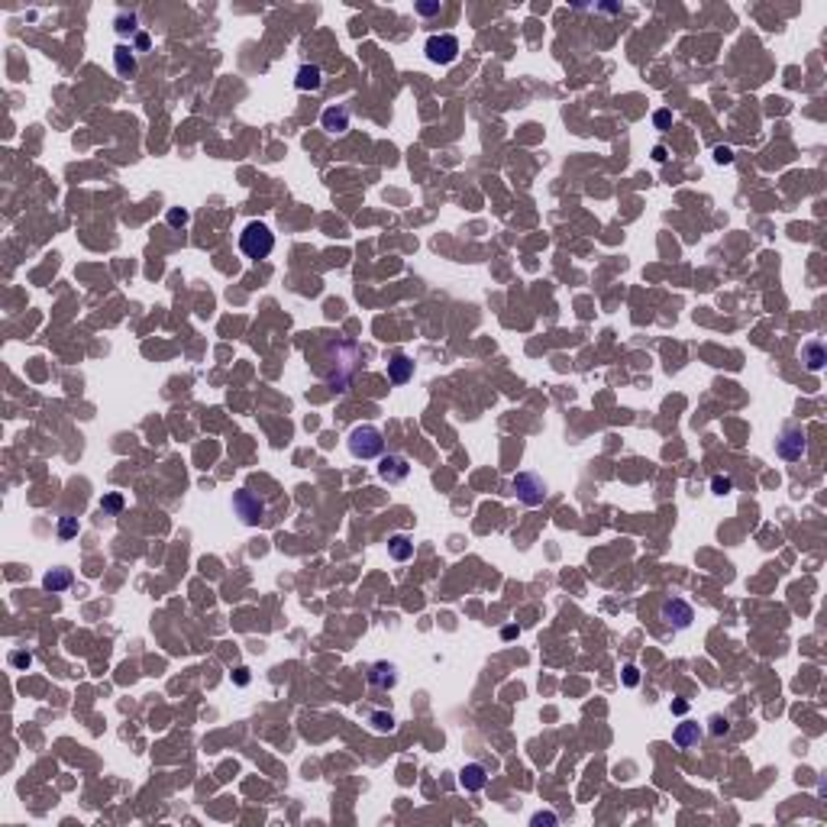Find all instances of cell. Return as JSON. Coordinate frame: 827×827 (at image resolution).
Instances as JSON below:
<instances>
[{
  "instance_id": "484cf974",
  "label": "cell",
  "mask_w": 827,
  "mask_h": 827,
  "mask_svg": "<svg viewBox=\"0 0 827 827\" xmlns=\"http://www.w3.org/2000/svg\"><path fill=\"white\" fill-rule=\"evenodd\" d=\"M165 220H169L171 227H184V223H188L191 217H188V210H182V207H171L169 214H165Z\"/></svg>"
},
{
  "instance_id": "836d02e7",
  "label": "cell",
  "mask_w": 827,
  "mask_h": 827,
  "mask_svg": "<svg viewBox=\"0 0 827 827\" xmlns=\"http://www.w3.org/2000/svg\"><path fill=\"white\" fill-rule=\"evenodd\" d=\"M653 156H656V162H666V159H669V156H666V149H663V146H656V149H653Z\"/></svg>"
},
{
  "instance_id": "7c38bea8",
  "label": "cell",
  "mask_w": 827,
  "mask_h": 827,
  "mask_svg": "<svg viewBox=\"0 0 827 827\" xmlns=\"http://www.w3.org/2000/svg\"><path fill=\"white\" fill-rule=\"evenodd\" d=\"M320 126H323L327 133H346V129H349V107H343V103L327 107L323 116H320Z\"/></svg>"
},
{
  "instance_id": "2e32d148",
  "label": "cell",
  "mask_w": 827,
  "mask_h": 827,
  "mask_svg": "<svg viewBox=\"0 0 827 827\" xmlns=\"http://www.w3.org/2000/svg\"><path fill=\"white\" fill-rule=\"evenodd\" d=\"M802 362L808 365V372H821L824 369V362H827V352H824V346L821 343H804L802 346Z\"/></svg>"
},
{
  "instance_id": "44dd1931",
  "label": "cell",
  "mask_w": 827,
  "mask_h": 827,
  "mask_svg": "<svg viewBox=\"0 0 827 827\" xmlns=\"http://www.w3.org/2000/svg\"><path fill=\"white\" fill-rule=\"evenodd\" d=\"M71 536H78V517L62 514L58 517V540H71Z\"/></svg>"
},
{
  "instance_id": "7402d4cb",
  "label": "cell",
  "mask_w": 827,
  "mask_h": 827,
  "mask_svg": "<svg viewBox=\"0 0 827 827\" xmlns=\"http://www.w3.org/2000/svg\"><path fill=\"white\" fill-rule=\"evenodd\" d=\"M101 510H103V514H120V510H123V495H116V491H114V495H103V498H101Z\"/></svg>"
},
{
  "instance_id": "83f0119b",
  "label": "cell",
  "mask_w": 827,
  "mask_h": 827,
  "mask_svg": "<svg viewBox=\"0 0 827 827\" xmlns=\"http://www.w3.org/2000/svg\"><path fill=\"white\" fill-rule=\"evenodd\" d=\"M714 162H717V165H730V162H734V152H730L727 146H717L714 149Z\"/></svg>"
},
{
  "instance_id": "8fae6325",
  "label": "cell",
  "mask_w": 827,
  "mask_h": 827,
  "mask_svg": "<svg viewBox=\"0 0 827 827\" xmlns=\"http://www.w3.org/2000/svg\"><path fill=\"white\" fill-rule=\"evenodd\" d=\"M702 737H704V730H702L698 721H682V724L672 730V743H676L679 750H691V747L702 743Z\"/></svg>"
},
{
  "instance_id": "3957f363",
  "label": "cell",
  "mask_w": 827,
  "mask_h": 827,
  "mask_svg": "<svg viewBox=\"0 0 827 827\" xmlns=\"http://www.w3.org/2000/svg\"><path fill=\"white\" fill-rule=\"evenodd\" d=\"M346 446H349V453L356 456V459H378V456L385 453V436H382V430L378 427H356V430L349 433V440H346Z\"/></svg>"
},
{
  "instance_id": "8992f818",
  "label": "cell",
  "mask_w": 827,
  "mask_h": 827,
  "mask_svg": "<svg viewBox=\"0 0 827 827\" xmlns=\"http://www.w3.org/2000/svg\"><path fill=\"white\" fill-rule=\"evenodd\" d=\"M423 52H427V58H430L433 65H453L456 58H459V39H456L453 33L430 36Z\"/></svg>"
},
{
  "instance_id": "d590c367",
  "label": "cell",
  "mask_w": 827,
  "mask_h": 827,
  "mask_svg": "<svg viewBox=\"0 0 827 827\" xmlns=\"http://www.w3.org/2000/svg\"><path fill=\"white\" fill-rule=\"evenodd\" d=\"M236 682H239V685H246V682H249V672H246V669H239V676H236Z\"/></svg>"
},
{
  "instance_id": "4dcf8cb0",
  "label": "cell",
  "mask_w": 827,
  "mask_h": 827,
  "mask_svg": "<svg viewBox=\"0 0 827 827\" xmlns=\"http://www.w3.org/2000/svg\"><path fill=\"white\" fill-rule=\"evenodd\" d=\"M440 0H433V3H417V13L420 16H433V13H440Z\"/></svg>"
},
{
  "instance_id": "52a82bcc",
  "label": "cell",
  "mask_w": 827,
  "mask_h": 827,
  "mask_svg": "<svg viewBox=\"0 0 827 827\" xmlns=\"http://www.w3.org/2000/svg\"><path fill=\"white\" fill-rule=\"evenodd\" d=\"M659 617H663L666 627H672V630H685V627H691V621H695V608H691L685 598H666L663 604H659Z\"/></svg>"
},
{
  "instance_id": "cb8c5ba5",
  "label": "cell",
  "mask_w": 827,
  "mask_h": 827,
  "mask_svg": "<svg viewBox=\"0 0 827 827\" xmlns=\"http://www.w3.org/2000/svg\"><path fill=\"white\" fill-rule=\"evenodd\" d=\"M711 491H714V495H721V498H724V495H730V491H734V478H730V476H714L711 478Z\"/></svg>"
},
{
  "instance_id": "e0dca14e",
  "label": "cell",
  "mask_w": 827,
  "mask_h": 827,
  "mask_svg": "<svg viewBox=\"0 0 827 827\" xmlns=\"http://www.w3.org/2000/svg\"><path fill=\"white\" fill-rule=\"evenodd\" d=\"M388 556H391L395 563H408L410 556H414V543H410V536H404V533H395V536L388 540Z\"/></svg>"
},
{
  "instance_id": "9c48e42d",
  "label": "cell",
  "mask_w": 827,
  "mask_h": 827,
  "mask_svg": "<svg viewBox=\"0 0 827 827\" xmlns=\"http://www.w3.org/2000/svg\"><path fill=\"white\" fill-rule=\"evenodd\" d=\"M408 476H410V462L404 456H382V462H378V478L382 482L397 485V482H404Z\"/></svg>"
},
{
  "instance_id": "d6a6232c",
  "label": "cell",
  "mask_w": 827,
  "mask_h": 827,
  "mask_svg": "<svg viewBox=\"0 0 827 827\" xmlns=\"http://www.w3.org/2000/svg\"><path fill=\"white\" fill-rule=\"evenodd\" d=\"M136 49H149V36L146 33H136Z\"/></svg>"
},
{
  "instance_id": "4316f807",
  "label": "cell",
  "mask_w": 827,
  "mask_h": 827,
  "mask_svg": "<svg viewBox=\"0 0 827 827\" xmlns=\"http://www.w3.org/2000/svg\"><path fill=\"white\" fill-rule=\"evenodd\" d=\"M10 663L16 669H29V666H33V656H29V653H23V650H16V653H10Z\"/></svg>"
},
{
  "instance_id": "d4e9b609",
  "label": "cell",
  "mask_w": 827,
  "mask_h": 827,
  "mask_svg": "<svg viewBox=\"0 0 827 827\" xmlns=\"http://www.w3.org/2000/svg\"><path fill=\"white\" fill-rule=\"evenodd\" d=\"M708 724H711V734L714 737H727V734H730V721H727V717H721V714H714Z\"/></svg>"
},
{
  "instance_id": "6da1fadb",
  "label": "cell",
  "mask_w": 827,
  "mask_h": 827,
  "mask_svg": "<svg viewBox=\"0 0 827 827\" xmlns=\"http://www.w3.org/2000/svg\"><path fill=\"white\" fill-rule=\"evenodd\" d=\"M327 356L330 362L336 365V369H330L327 372V382L333 391H346L352 382V375H356V369H359V346L352 340H330L327 343Z\"/></svg>"
},
{
  "instance_id": "603a6c76",
  "label": "cell",
  "mask_w": 827,
  "mask_h": 827,
  "mask_svg": "<svg viewBox=\"0 0 827 827\" xmlns=\"http://www.w3.org/2000/svg\"><path fill=\"white\" fill-rule=\"evenodd\" d=\"M114 23H116V33H120V36L136 33V13H120Z\"/></svg>"
},
{
  "instance_id": "4fadbf2b",
  "label": "cell",
  "mask_w": 827,
  "mask_h": 827,
  "mask_svg": "<svg viewBox=\"0 0 827 827\" xmlns=\"http://www.w3.org/2000/svg\"><path fill=\"white\" fill-rule=\"evenodd\" d=\"M488 782V772L482 763H465L462 772H459V785H462L465 792H482Z\"/></svg>"
},
{
  "instance_id": "30bf717a",
  "label": "cell",
  "mask_w": 827,
  "mask_h": 827,
  "mask_svg": "<svg viewBox=\"0 0 827 827\" xmlns=\"http://www.w3.org/2000/svg\"><path fill=\"white\" fill-rule=\"evenodd\" d=\"M365 679H369L372 689H395L397 685V666L395 663H388V659L372 663V666L365 669Z\"/></svg>"
},
{
  "instance_id": "5b68a950",
  "label": "cell",
  "mask_w": 827,
  "mask_h": 827,
  "mask_svg": "<svg viewBox=\"0 0 827 827\" xmlns=\"http://www.w3.org/2000/svg\"><path fill=\"white\" fill-rule=\"evenodd\" d=\"M776 453H779V459H785V462H798V459H804V453H808V433L802 430V427H785V430L779 433V440H776Z\"/></svg>"
},
{
  "instance_id": "d6986e66",
  "label": "cell",
  "mask_w": 827,
  "mask_h": 827,
  "mask_svg": "<svg viewBox=\"0 0 827 827\" xmlns=\"http://www.w3.org/2000/svg\"><path fill=\"white\" fill-rule=\"evenodd\" d=\"M114 65H116V71H120L123 78L136 75V55H133V49H129V46H116L114 49Z\"/></svg>"
},
{
  "instance_id": "1f68e13d",
  "label": "cell",
  "mask_w": 827,
  "mask_h": 827,
  "mask_svg": "<svg viewBox=\"0 0 827 827\" xmlns=\"http://www.w3.org/2000/svg\"><path fill=\"white\" fill-rule=\"evenodd\" d=\"M653 120H656L659 129H666V126L672 123V114H669V110H656V116H653Z\"/></svg>"
},
{
  "instance_id": "f1b7e54d",
  "label": "cell",
  "mask_w": 827,
  "mask_h": 827,
  "mask_svg": "<svg viewBox=\"0 0 827 827\" xmlns=\"http://www.w3.org/2000/svg\"><path fill=\"white\" fill-rule=\"evenodd\" d=\"M637 682H640V669H637V666H624V685H630V689H634Z\"/></svg>"
},
{
  "instance_id": "7a4b0ae2",
  "label": "cell",
  "mask_w": 827,
  "mask_h": 827,
  "mask_svg": "<svg viewBox=\"0 0 827 827\" xmlns=\"http://www.w3.org/2000/svg\"><path fill=\"white\" fill-rule=\"evenodd\" d=\"M239 249H243L246 259H269L272 249H275V233L265 227V223L252 220V223H246V230L239 233Z\"/></svg>"
},
{
  "instance_id": "9a60e30c",
  "label": "cell",
  "mask_w": 827,
  "mask_h": 827,
  "mask_svg": "<svg viewBox=\"0 0 827 827\" xmlns=\"http://www.w3.org/2000/svg\"><path fill=\"white\" fill-rule=\"evenodd\" d=\"M410 375H414V362H410L404 352H397L395 359L388 362V382H391V385H404Z\"/></svg>"
},
{
  "instance_id": "f546056e",
  "label": "cell",
  "mask_w": 827,
  "mask_h": 827,
  "mask_svg": "<svg viewBox=\"0 0 827 827\" xmlns=\"http://www.w3.org/2000/svg\"><path fill=\"white\" fill-rule=\"evenodd\" d=\"M559 817L553 815V811H540V815H533V827H543V824H556Z\"/></svg>"
},
{
  "instance_id": "ac0fdd59",
  "label": "cell",
  "mask_w": 827,
  "mask_h": 827,
  "mask_svg": "<svg viewBox=\"0 0 827 827\" xmlns=\"http://www.w3.org/2000/svg\"><path fill=\"white\" fill-rule=\"evenodd\" d=\"M71 585V569H65V566H58V569H52V572H46V578H42V589L46 591H65Z\"/></svg>"
},
{
  "instance_id": "ffe728a7",
  "label": "cell",
  "mask_w": 827,
  "mask_h": 827,
  "mask_svg": "<svg viewBox=\"0 0 827 827\" xmlns=\"http://www.w3.org/2000/svg\"><path fill=\"white\" fill-rule=\"evenodd\" d=\"M369 724L378 734H391L395 730V714L391 711H369Z\"/></svg>"
},
{
  "instance_id": "277c9868",
  "label": "cell",
  "mask_w": 827,
  "mask_h": 827,
  "mask_svg": "<svg viewBox=\"0 0 827 827\" xmlns=\"http://www.w3.org/2000/svg\"><path fill=\"white\" fill-rule=\"evenodd\" d=\"M233 510H236L239 521L249 523V527L265 521V501L256 491H249V488H239L236 495H233Z\"/></svg>"
},
{
  "instance_id": "ba28073f",
  "label": "cell",
  "mask_w": 827,
  "mask_h": 827,
  "mask_svg": "<svg viewBox=\"0 0 827 827\" xmlns=\"http://www.w3.org/2000/svg\"><path fill=\"white\" fill-rule=\"evenodd\" d=\"M514 495H517L523 504L536 508V504H543V498H546V482L536 476V472H521V476H514Z\"/></svg>"
},
{
  "instance_id": "e575fe53",
  "label": "cell",
  "mask_w": 827,
  "mask_h": 827,
  "mask_svg": "<svg viewBox=\"0 0 827 827\" xmlns=\"http://www.w3.org/2000/svg\"><path fill=\"white\" fill-rule=\"evenodd\" d=\"M685 708H689L685 702H672V711H676V714H685Z\"/></svg>"
},
{
  "instance_id": "5bb4252c",
  "label": "cell",
  "mask_w": 827,
  "mask_h": 827,
  "mask_svg": "<svg viewBox=\"0 0 827 827\" xmlns=\"http://www.w3.org/2000/svg\"><path fill=\"white\" fill-rule=\"evenodd\" d=\"M320 84H323V71H320V65H301V69H297V78H295L297 91H320Z\"/></svg>"
}]
</instances>
